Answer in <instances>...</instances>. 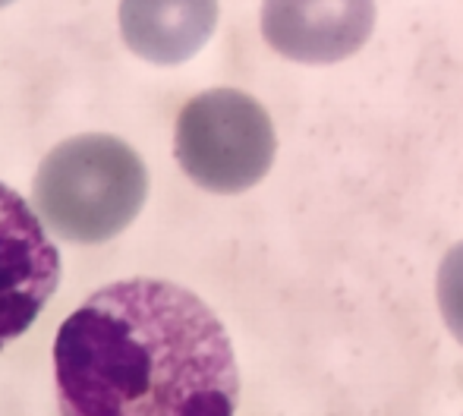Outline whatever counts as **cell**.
<instances>
[{"instance_id":"1","label":"cell","mask_w":463,"mask_h":416,"mask_svg":"<svg viewBox=\"0 0 463 416\" xmlns=\"http://www.w3.org/2000/svg\"><path fill=\"white\" fill-rule=\"evenodd\" d=\"M61 416H233L240 369L221 318L193 290L129 278L57 331Z\"/></svg>"},{"instance_id":"2","label":"cell","mask_w":463,"mask_h":416,"mask_svg":"<svg viewBox=\"0 0 463 416\" xmlns=\"http://www.w3.org/2000/svg\"><path fill=\"white\" fill-rule=\"evenodd\" d=\"M148 193L136 148L101 133L51 148L35 174V208L44 224L73 243H104L133 224Z\"/></svg>"},{"instance_id":"3","label":"cell","mask_w":463,"mask_h":416,"mask_svg":"<svg viewBox=\"0 0 463 416\" xmlns=\"http://www.w3.org/2000/svg\"><path fill=\"white\" fill-rule=\"evenodd\" d=\"M177 161L202 190L243 193L275 161V127L269 110L240 89L195 95L177 120Z\"/></svg>"},{"instance_id":"4","label":"cell","mask_w":463,"mask_h":416,"mask_svg":"<svg viewBox=\"0 0 463 416\" xmlns=\"http://www.w3.org/2000/svg\"><path fill=\"white\" fill-rule=\"evenodd\" d=\"M61 284V252L32 205L0 184V350L35 325Z\"/></svg>"},{"instance_id":"5","label":"cell","mask_w":463,"mask_h":416,"mask_svg":"<svg viewBox=\"0 0 463 416\" xmlns=\"http://www.w3.org/2000/svg\"><path fill=\"white\" fill-rule=\"evenodd\" d=\"M375 25V0H265L262 35L287 61L335 63L356 54Z\"/></svg>"},{"instance_id":"6","label":"cell","mask_w":463,"mask_h":416,"mask_svg":"<svg viewBox=\"0 0 463 416\" xmlns=\"http://www.w3.org/2000/svg\"><path fill=\"white\" fill-rule=\"evenodd\" d=\"M218 25V0H120L129 51L152 63H184L205 48Z\"/></svg>"},{"instance_id":"7","label":"cell","mask_w":463,"mask_h":416,"mask_svg":"<svg viewBox=\"0 0 463 416\" xmlns=\"http://www.w3.org/2000/svg\"><path fill=\"white\" fill-rule=\"evenodd\" d=\"M439 307L451 335L463 344V243L451 246L439 269Z\"/></svg>"},{"instance_id":"8","label":"cell","mask_w":463,"mask_h":416,"mask_svg":"<svg viewBox=\"0 0 463 416\" xmlns=\"http://www.w3.org/2000/svg\"><path fill=\"white\" fill-rule=\"evenodd\" d=\"M6 4H13V0H0V6H6Z\"/></svg>"}]
</instances>
